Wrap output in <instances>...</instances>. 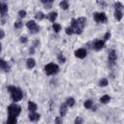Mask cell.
<instances>
[{
	"instance_id": "1",
	"label": "cell",
	"mask_w": 124,
	"mask_h": 124,
	"mask_svg": "<svg viewBox=\"0 0 124 124\" xmlns=\"http://www.w3.org/2000/svg\"><path fill=\"white\" fill-rule=\"evenodd\" d=\"M8 90L11 92L12 94V99L13 101L15 102H17V101H20L22 99V91L16 87V86H13V85H9L8 86Z\"/></svg>"
},
{
	"instance_id": "2",
	"label": "cell",
	"mask_w": 124,
	"mask_h": 124,
	"mask_svg": "<svg viewBox=\"0 0 124 124\" xmlns=\"http://www.w3.org/2000/svg\"><path fill=\"white\" fill-rule=\"evenodd\" d=\"M58 71H59V67L54 63H49V64L46 65V67H45V72L48 76L54 75V74L58 73Z\"/></svg>"
},
{
	"instance_id": "3",
	"label": "cell",
	"mask_w": 124,
	"mask_h": 124,
	"mask_svg": "<svg viewBox=\"0 0 124 124\" xmlns=\"http://www.w3.org/2000/svg\"><path fill=\"white\" fill-rule=\"evenodd\" d=\"M21 111V108L19 106L16 105V104H12L8 107V112H9V116H17Z\"/></svg>"
},
{
	"instance_id": "4",
	"label": "cell",
	"mask_w": 124,
	"mask_h": 124,
	"mask_svg": "<svg viewBox=\"0 0 124 124\" xmlns=\"http://www.w3.org/2000/svg\"><path fill=\"white\" fill-rule=\"evenodd\" d=\"M26 26L28 27V29L30 30V32L33 33V34L38 33L39 30H40V27L37 25V23H36L34 20H29V21L26 23Z\"/></svg>"
},
{
	"instance_id": "5",
	"label": "cell",
	"mask_w": 124,
	"mask_h": 124,
	"mask_svg": "<svg viewBox=\"0 0 124 124\" xmlns=\"http://www.w3.org/2000/svg\"><path fill=\"white\" fill-rule=\"evenodd\" d=\"M94 19L96 22H106L107 21V16L105 13H95L94 14Z\"/></svg>"
},
{
	"instance_id": "6",
	"label": "cell",
	"mask_w": 124,
	"mask_h": 124,
	"mask_svg": "<svg viewBox=\"0 0 124 124\" xmlns=\"http://www.w3.org/2000/svg\"><path fill=\"white\" fill-rule=\"evenodd\" d=\"M105 46V41L103 40H96L93 45H92V47L95 49V50H101Z\"/></svg>"
},
{
	"instance_id": "7",
	"label": "cell",
	"mask_w": 124,
	"mask_h": 124,
	"mask_svg": "<svg viewBox=\"0 0 124 124\" xmlns=\"http://www.w3.org/2000/svg\"><path fill=\"white\" fill-rule=\"evenodd\" d=\"M116 58H117V55H116V52L114 50H110V52L108 53V62L109 64L112 66L114 65L115 61H116Z\"/></svg>"
},
{
	"instance_id": "8",
	"label": "cell",
	"mask_w": 124,
	"mask_h": 124,
	"mask_svg": "<svg viewBox=\"0 0 124 124\" xmlns=\"http://www.w3.org/2000/svg\"><path fill=\"white\" fill-rule=\"evenodd\" d=\"M75 55H76L78 58L82 59V58H84V57L86 56V50H85L84 48H78V49H77V50L75 51Z\"/></svg>"
},
{
	"instance_id": "9",
	"label": "cell",
	"mask_w": 124,
	"mask_h": 124,
	"mask_svg": "<svg viewBox=\"0 0 124 124\" xmlns=\"http://www.w3.org/2000/svg\"><path fill=\"white\" fill-rule=\"evenodd\" d=\"M29 119L31 121H37L40 119V114L39 113H36L35 111H31L30 114H29Z\"/></svg>"
},
{
	"instance_id": "10",
	"label": "cell",
	"mask_w": 124,
	"mask_h": 124,
	"mask_svg": "<svg viewBox=\"0 0 124 124\" xmlns=\"http://www.w3.org/2000/svg\"><path fill=\"white\" fill-rule=\"evenodd\" d=\"M0 68H1L2 70L6 71V72H8V71H9V69H10V67H9L8 63H7L5 60H3V59H0Z\"/></svg>"
},
{
	"instance_id": "11",
	"label": "cell",
	"mask_w": 124,
	"mask_h": 124,
	"mask_svg": "<svg viewBox=\"0 0 124 124\" xmlns=\"http://www.w3.org/2000/svg\"><path fill=\"white\" fill-rule=\"evenodd\" d=\"M67 107H68L67 104H62V105H61V107H60V115H61V117L66 115L67 110H68Z\"/></svg>"
},
{
	"instance_id": "12",
	"label": "cell",
	"mask_w": 124,
	"mask_h": 124,
	"mask_svg": "<svg viewBox=\"0 0 124 124\" xmlns=\"http://www.w3.org/2000/svg\"><path fill=\"white\" fill-rule=\"evenodd\" d=\"M35 60L33 59V58H28L27 59V61H26V65H27V68H29V69H32V68H34L35 67Z\"/></svg>"
},
{
	"instance_id": "13",
	"label": "cell",
	"mask_w": 124,
	"mask_h": 124,
	"mask_svg": "<svg viewBox=\"0 0 124 124\" xmlns=\"http://www.w3.org/2000/svg\"><path fill=\"white\" fill-rule=\"evenodd\" d=\"M7 12H8V7H7V5L0 3V14H1L2 16H5Z\"/></svg>"
},
{
	"instance_id": "14",
	"label": "cell",
	"mask_w": 124,
	"mask_h": 124,
	"mask_svg": "<svg viewBox=\"0 0 124 124\" xmlns=\"http://www.w3.org/2000/svg\"><path fill=\"white\" fill-rule=\"evenodd\" d=\"M47 17H48V19H49L51 22H54V20H55L56 17H57V13H56V12H51V13L48 14Z\"/></svg>"
},
{
	"instance_id": "15",
	"label": "cell",
	"mask_w": 124,
	"mask_h": 124,
	"mask_svg": "<svg viewBox=\"0 0 124 124\" xmlns=\"http://www.w3.org/2000/svg\"><path fill=\"white\" fill-rule=\"evenodd\" d=\"M28 109L30 111H35L37 109V105L35 103H33V102H29L28 103Z\"/></svg>"
},
{
	"instance_id": "16",
	"label": "cell",
	"mask_w": 124,
	"mask_h": 124,
	"mask_svg": "<svg viewBox=\"0 0 124 124\" xmlns=\"http://www.w3.org/2000/svg\"><path fill=\"white\" fill-rule=\"evenodd\" d=\"M60 7H61V9H63V10H67L68 8H69V3H68V0H63L62 2H60Z\"/></svg>"
},
{
	"instance_id": "17",
	"label": "cell",
	"mask_w": 124,
	"mask_h": 124,
	"mask_svg": "<svg viewBox=\"0 0 124 124\" xmlns=\"http://www.w3.org/2000/svg\"><path fill=\"white\" fill-rule=\"evenodd\" d=\"M122 12L121 11H117V10H115V12H114V17L116 18V20H121V18H122Z\"/></svg>"
},
{
	"instance_id": "18",
	"label": "cell",
	"mask_w": 124,
	"mask_h": 124,
	"mask_svg": "<svg viewBox=\"0 0 124 124\" xmlns=\"http://www.w3.org/2000/svg\"><path fill=\"white\" fill-rule=\"evenodd\" d=\"M109 100H110V97H109L108 95H105V96H103V97L100 99L101 103H103V104H107V103H108Z\"/></svg>"
},
{
	"instance_id": "19",
	"label": "cell",
	"mask_w": 124,
	"mask_h": 124,
	"mask_svg": "<svg viewBox=\"0 0 124 124\" xmlns=\"http://www.w3.org/2000/svg\"><path fill=\"white\" fill-rule=\"evenodd\" d=\"M7 123L8 124H15V123H16V116H9L8 120H7Z\"/></svg>"
},
{
	"instance_id": "20",
	"label": "cell",
	"mask_w": 124,
	"mask_h": 124,
	"mask_svg": "<svg viewBox=\"0 0 124 124\" xmlns=\"http://www.w3.org/2000/svg\"><path fill=\"white\" fill-rule=\"evenodd\" d=\"M41 1L46 5V9H49V8L51 7V3H52L54 0H41Z\"/></svg>"
},
{
	"instance_id": "21",
	"label": "cell",
	"mask_w": 124,
	"mask_h": 124,
	"mask_svg": "<svg viewBox=\"0 0 124 124\" xmlns=\"http://www.w3.org/2000/svg\"><path fill=\"white\" fill-rule=\"evenodd\" d=\"M66 104L68 107H73L75 105V99L74 98H68L66 101Z\"/></svg>"
},
{
	"instance_id": "22",
	"label": "cell",
	"mask_w": 124,
	"mask_h": 124,
	"mask_svg": "<svg viewBox=\"0 0 124 124\" xmlns=\"http://www.w3.org/2000/svg\"><path fill=\"white\" fill-rule=\"evenodd\" d=\"M52 28H53L54 32L58 33V32L60 31V29H61V25L58 24V23H53V24H52Z\"/></svg>"
},
{
	"instance_id": "23",
	"label": "cell",
	"mask_w": 124,
	"mask_h": 124,
	"mask_svg": "<svg viewBox=\"0 0 124 124\" xmlns=\"http://www.w3.org/2000/svg\"><path fill=\"white\" fill-rule=\"evenodd\" d=\"M99 85H100L101 87L107 86V85H108V79H107V78H102V79L99 81Z\"/></svg>"
},
{
	"instance_id": "24",
	"label": "cell",
	"mask_w": 124,
	"mask_h": 124,
	"mask_svg": "<svg viewBox=\"0 0 124 124\" xmlns=\"http://www.w3.org/2000/svg\"><path fill=\"white\" fill-rule=\"evenodd\" d=\"M92 104H93V103H92L91 100H86L83 105H84V108H90L92 107Z\"/></svg>"
},
{
	"instance_id": "25",
	"label": "cell",
	"mask_w": 124,
	"mask_h": 124,
	"mask_svg": "<svg viewBox=\"0 0 124 124\" xmlns=\"http://www.w3.org/2000/svg\"><path fill=\"white\" fill-rule=\"evenodd\" d=\"M114 8H115V10H117V11H121V10L123 9V5H122L120 2H116V3L114 4Z\"/></svg>"
},
{
	"instance_id": "26",
	"label": "cell",
	"mask_w": 124,
	"mask_h": 124,
	"mask_svg": "<svg viewBox=\"0 0 124 124\" xmlns=\"http://www.w3.org/2000/svg\"><path fill=\"white\" fill-rule=\"evenodd\" d=\"M35 17H36V19H38V20H42L43 18H45V15L43 14V13H38V14H36V16H35Z\"/></svg>"
},
{
	"instance_id": "27",
	"label": "cell",
	"mask_w": 124,
	"mask_h": 124,
	"mask_svg": "<svg viewBox=\"0 0 124 124\" xmlns=\"http://www.w3.org/2000/svg\"><path fill=\"white\" fill-rule=\"evenodd\" d=\"M57 58H58V61H59L60 63H65V61H66V58L63 56V54H62V53H60V54L58 55V57H57Z\"/></svg>"
},
{
	"instance_id": "28",
	"label": "cell",
	"mask_w": 124,
	"mask_h": 124,
	"mask_svg": "<svg viewBox=\"0 0 124 124\" xmlns=\"http://www.w3.org/2000/svg\"><path fill=\"white\" fill-rule=\"evenodd\" d=\"M66 34H67V35H72V34H74V30H73V28H72V27H68V28H66Z\"/></svg>"
},
{
	"instance_id": "29",
	"label": "cell",
	"mask_w": 124,
	"mask_h": 124,
	"mask_svg": "<svg viewBox=\"0 0 124 124\" xmlns=\"http://www.w3.org/2000/svg\"><path fill=\"white\" fill-rule=\"evenodd\" d=\"M22 25H23V23H22L21 21H16V22H15V27H16V28H21Z\"/></svg>"
},
{
	"instance_id": "30",
	"label": "cell",
	"mask_w": 124,
	"mask_h": 124,
	"mask_svg": "<svg viewBox=\"0 0 124 124\" xmlns=\"http://www.w3.org/2000/svg\"><path fill=\"white\" fill-rule=\"evenodd\" d=\"M18 16H19L20 17H24V16H26V12L23 11V10H20V11L18 12Z\"/></svg>"
},
{
	"instance_id": "31",
	"label": "cell",
	"mask_w": 124,
	"mask_h": 124,
	"mask_svg": "<svg viewBox=\"0 0 124 124\" xmlns=\"http://www.w3.org/2000/svg\"><path fill=\"white\" fill-rule=\"evenodd\" d=\"M109 38H110V32L108 31V32H107V33L105 34V37H104V41H108Z\"/></svg>"
},
{
	"instance_id": "32",
	"label": "cell",
	"mask_w": 124,
	"mask_h": 124,
	"mask_svg": "<svg viewBox=\"0 0 124 124\" xmlns=\"http://www.w3.org/2000/svg\"><path fill=\"white\" fill-rule=\"evenodd\" d=\"M82 121H83V120H82L80 117H77L76 120H75V123H76V124H80V123H82Z\"/></svg>"
},
{
	"instance_id": "33",
	"label": "cell",
	"mask_w": 124,
	"mask_h": 124,
	"mask_svg": "<svg viewBox=\"0 0 124 124\" xmlns=\"http://www.w3.org/2000/svg\"><path fill=\"white\" fill-rule=\"evenodd\" d=\"M20 42L21 43H26L27 42V38L26 37H20Z\"/></svg>"
},
{
	"instance_id": "34",
	"label": "cell",
	"mask_w": 124,
	"mask_h": 124,
	"mask_svg": "<svg viewBox=\"0 0 124 124\" xmlns=\"http://www.w3.org/2000/svg\"><path fill=\"white\" fill-rule=\"evenodd\" d=\"M55 123H62V119L59 118V117H56L55 118Z\"/></svg>"
},
{
	"instance_id": "35",
	"label": "cell",
	"mask_w": 124,
	"mask_h": 124,
	"mask_svg": "<svg viewBox=\"0 0 124 124\" xmlns=\"http://www.w3.org/2000/svg\"><path fill=\"white\" fill-rule=\"evenodd\" d=\"M4 36H5V34H4V31L0 29V39H3V38H4Z\"/></svg>"
},
{
	"instance_id": "36",
	"label": "cell",
	"mask_w": 124,
	"mask_h": 124,
	"mask_svg": "<svg viewBox=\"0 0 124 124\" xmlns=\"http://www.w3.org/2000/svg\"><path fill=\"white\" fill-rule=\"evenodd\" d=\"M0 50H1V45H0Z\"/></svg>"
}]
</instances>
